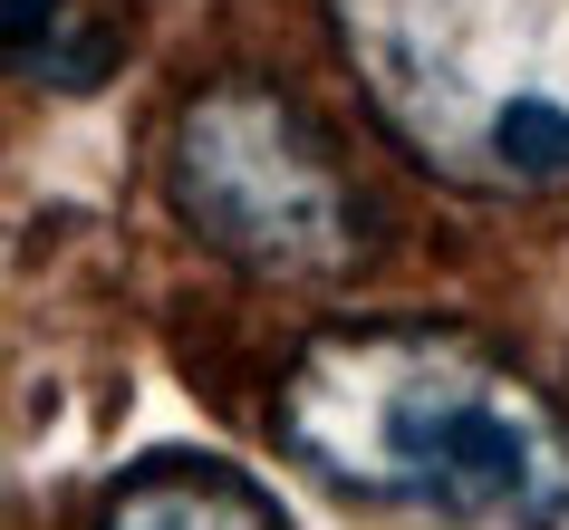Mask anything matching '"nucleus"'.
I'll return each instance as SVG.
<instances>
[{"label":"nucleus","instance_id":"1","mask_svg":"<svg viewBox=\"0 0 569 530\" xmlns=\"http://www.w3.org/2000/svg\"><path fill=\"white\" fill-rule=\"evenodd\" d=\"M290 463L338 501L445 530H569V414L453 328H329L270 406Z\"/></svg>","mask_w":569,"mask_h":530},{"label":"nucleus","instance_id":"2","mask_svg":"<svg viewBox=\"0 0 569 530\" xmlns=\"http://www.w3.org/2000/svg\"><path fill=\"white\" fill-rule=\"evenodd\" d=\"M367 107L453 193L569 183V0H329Z\"/></svg>","mask_w":569,"mask_h":530},{"label":"nucleus","instance_id":"3","mask_svg":"<svg viewBox=\"0 0 569 530\" xmlns=\"http://www.w3.org/2000/svg\"><path fill=\"white\" fill-rule=\"evenodd\" d=\"M164 193L203 251L261 280H338L377 232L329 126L261 78H222L183 97L174 146H164Z\"/></svg>","mask_w":569,"mask_h":530},{"label":"nucleus","instance_id":"4","mask_svg":"<svg viewBox=\"0 0 569 530\" xmlns=\"http://www.w3.org/2000/svg\"><path fill=\"white\" fill-rule=\"evenodd\" d=\"M97 530H290V511L222 453H154L107 492Z\"/></svg>","mask_w":569,"mask_h":530},{"label":"nucleus","instance_id":"5","mask_svg":"<svg viewBox=\"0 0 569 530\" xmlns=\"http://www.w3.org/2000/svg\"><path fill=\"white\" fill-rule=\"evenodd\" d=\"M49 49H59V0H10V59L39 68Z\"/></svg>","mask_w":569,"mask_h":530}]
</instances>
